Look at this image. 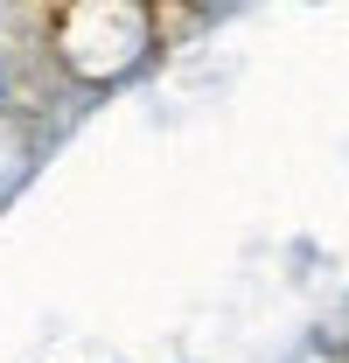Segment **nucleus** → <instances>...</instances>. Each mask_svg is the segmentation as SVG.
Masks as SVG:
<instances>
[{
  "label": "nucleus",
  "instance_id": "1",
  "mask_svg": "<svg viewBox=\"0 0 349 363\" xmlns=\"http://www.w3.org/2000/svg\"><path fill=\"white\" fill-rule=\"evenodd\" d=\"M14 105V56H7V43H0V112Z\"/></svg>",
  "mask_w": 349,
  "mask_h": 363
}]
</instances>
